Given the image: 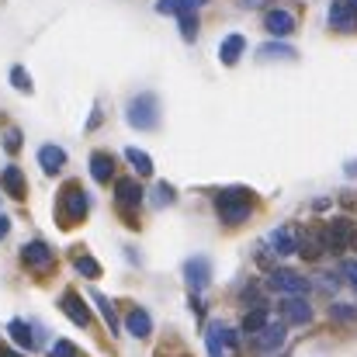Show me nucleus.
Here are the masks:
<instances>
[{
	"label": "nucleus",
	"mask_w": 357,
	"mask_h": 357,
	"mask_svg": "<svg viewBox=\"0 0 357 357\" xmlns=\"http://www.w3.org/2000/svg\"><path fill=\"white\" fill-rule=\"evenodd\" d=\"M354 3H357V0H354Z\"/></svg>",
	"instance_id": "nucleus-39"
},
{
	"label": "nucleus",
	"mask_w": 357,
	"mask_h": 357,
	"mask_svg": "<svg viewBox=\"0 0 357 357\" xmlns=\"http://www.w3.org/2000/svg\"><path fill=\"white\" fill-rule=\"evenodd\" d=\"M7 330H10V337H14V344H21V347H28V351H31V347L38 344V340L31 337V326H28L24 319H14V323H10Z\"/></svg>",
	"instance_id": "nucleus-23"
},
{
	"label": "nucleus",
	"mask_w": 357,
	"mask_h": 357,
	"mask_svg": "<svg viewBox=\"0 0 357 357\" xmlns=\"http://www.w3.org/2000/svg\"><path fill=\"white\" fill-rule=\"evenodd\" d=\"M21 260H24L31 271H49V267H52V250H49L42 239H31V243H24Z\"/></svg>",
	"instance_id": "nucleus-9"
},
{
	"label": "nucleus",
	"mask_w": 357,
	"mask_h": 357,
	"mask_svg": "<svg viewBox=\"0 0 357 357\" xmlns=\"http://www.w3.org/2000/svg\"><path fill=\"white\" fill-rule=\"evenodd\" d=\"M260 56H264V59H295V49H291V45H281V42H267V45L260 49Z\"/></svg>",
	"instance_id": "nucleus-26"
},
{
	"label": "nucleus",
	"mask_w": 357,
	"mask_h": 357,
	"mask_svg": "<svg viewBox=\"0 0 357 357\" xmlns=\"http://www.w3.org/2000/svg\"><path fill=\"white\" fill-rule=\"evenodd\" d=\"M10 233V219L7 215H0V236H7Z\"/></svg>",
	"instance_id": "nucleus-36"
},
{
	"label": "nucleus",
	"mask_w": 357,
	"mask_h": 357,
	"mask_svg": "<svg viewBox=\"0 0 357 357\" xmlns=\"http://www.w3.org/2000/svg\"><path fill=\"white\" fill-rule=\"evenodd\" d=\"M125 156H128V163L135 167V174H139V177H149V174H153V160H149V153H142V149L128 146V149H125Z\"/></svg>",
	"instance_id": "nucleus-22"
},
{
	"label": "nucleus",
	"mask_w": 357,
	"mask_h": 357,
	"mask_svg": "<svg viewBox=\"0 0 357 357\" xmlns=\"http://www.w3.org/2000/svg\"><path fill=\"white\" fill-rule=\"evenodd\" d=\"M243 49H246V38H243V35H226L222 45H219V59H222V66H236L239 56H243Z\"/></svg>",
	"instance_id": "nucleus-16"
},
{
	"label": "nucleus",
	"mask_w": 357,
	"mask_h": 357,
	"mask_svg": "<svg viewBox=\"0 0 357 357\" xmlns=\"http://www.w3.org/2000/svg\"><path fill=\"white\" fill-rule=\"evenodd\" d=\"M281 316H284V326H305V323H312V305L302 295H295V298L281 302Z\"/></svg>",
	"instance_id": "nucleus-8"
},
{
	"label": "nucleus",
	"mask_w": 357,
	"mask_h": 357,
	"mask_svg": "<svg viewBox=\"0 0 357 357\" xmlns=\"http://www.w3.org/2000/svg\"><path fill=\"white\" fill-rule=\"evenodd\" d=\"M0 188L10 195V198H24L28 195V184H24V174H21V167H3L0 170Z\"/></svg>",
	"instance_id": "nucleus-15"
},
{
	"label": "nucleus",
	"mask_w": 357,
	"mask_h": 357,
	"mask_svg": "<svg viewBox=\"0 0 357 357\" xmlns=\"http://www.w3.org/2000/svg\"><path fill=\"white\" fill-rule=\"evenodd\" d=\"M298 253H302L305 260H319V257L326 253V243H323V233L309 229L305 236H298Z\"/></svg>",
	"instance_id": "nucleus-18"
},
{
	"label": "nucleus",
	"mask_w": 357,
	"mask_h": 357,
	"mask_svg": "<svg viewBox=\"0 0 357 357\" xmlns=\"http://www.w3.org/2000/svg\"><path fill=\"white\" fill-rule=\"evenodd\" d=\"M330 28H337V31H354L357 28L354 0H333V3H330Z\"/></svg>",
	"instance_id": "nucleus-7"
},
{
	"label": "nucleus",
	"mask_w": 357,
	"mask_h": 357,
	"mask_svg": "<svg viewBox=\"0 0 357 357\" xmlns=\"http://www.w3.org/2000/svg\"><path fill=\"white\" fill-rule=\"evenodd\" d=\"M59 309H63V312H66V316H70L77 326H87V323H91V309L84 305V298H80L77 291H66V295L59 298Z\"/></svg>",
	"instance_id": "nucleus-14"
},
{
	"label": "nucleus",
	"mask_w": 357,
	"mask_h": 357,
	"mask_svg": "<svg viewBox=\"0 0 357 357\" xmlns=\"http://www.w3.org/2000/svg\"><path fill=\"white\" fill-rule=\"evenodd\" d=\"M125 330L132 333V337H149L153 333V319H149V312L146 309H132L128 316H125Z\"/></svg>",
	"instance_id": "nucleus-17"
},
{
	"label": "nucleus",
	"mask_w": 357,
	"mask_h": 357,
	"mask_svg": "<svg viewBox=\"0 0 357 357\" xmlns=\"http://www.w3.org/2000/svg\"><path fill=\"white\" fill-rule=\"evenodd\" d=\"M177 195H174V188L170 184H156V205H170Z\"/></svg>",
	"instance_id": "nucleus-34"
},
{
	"label": "nucleus",
	"mask_w": 357,
	"mask_h": 357,
	"mask_svg": "<svg viewBox=\"0 0 357 357\" xmlns=\"http://www.w3.org/2000/svg\"><path fill=\"white\" fill-rule=\"evenodd\" d=\"M330 316H333L337 323H354V319H357V305L337 302V305H330Z\"/></svg>",
	"instance_id": "nucleus-28"
},
{
	"label": "nucleus",
	"mask_w": 357,
	"mask_h": 357,
	"mask_svg": "<svg viewBox=\"0 0 357 357\" xmlns=\"http://www.w3.org/2000/svg\"><path fill=\"white\" fill-rule=\"evenodd\" d=\"M347 174H351V177H357V160H351V163H347Z\"/></svg>",
	"instance_id": "nucleus-37"
},
{
	"label": "nucleus",
	"mask_w": 357,
	"mask_h": 357,
	"mask_svg": "<svg viewBox=\"0 0 357 357\" xmlns=\"http://www.w3.org/2000/svg\"><path fill=\"white\" fill-rule=\"evenodd\" d=\"M264 28H267L274 38H284V35H291V31H295V17H291V10H284V7H274V10H267V17H264Z\"/></svg>",
	"instance_id": "nucleus-12"
},
{
	"label": "nucleus",
	"mask_w": 357,
	"mask_h": 357,
	"mask_svg": "<svg viewBox=\"0 0 357 357\" xmlns=\"http://www.w3.org/2000/svg\"><path fill=\"white\" fill-rule=\"evenodd\" d=\"M10 84H14L21 94H31V77L24 73V66H10Z\"/></svg>",
	"instance_id": "nucleus-30"
},
{
	"label": "nucleus",
	"mask_w": 357,
	"mask_h": 357,
	"mask_svg": "<svg viewBox=\"0 0 357 357\" xmlns=\"http://www.w3.org/2000/svg\"><path fill=\"white\" fill-rule=\"evenodd\" d=\"M267 284H271L278 295H288V298H295V295L305 298V291H309V278H302V274H295V271H274V274L267 278Z\"/></svg>",
	"instance_id": "nucleus-6"
},
{
	"label": "nucleus",
	"mask_w": 357,
	"mask_h": 357,
	"mask_svg": "<svg viewBox=\"0 0 357 357\" xmlns=\"http://www.w3.org/2000/svg\"><path fill=\"white\" fill-rule=\"evenodd\" d=\"M91 298H94V302H98V309H101V316H105V323H108V326H112V330H115V326H119V319H115V305H112V302H108V298H105V295H98V291H94V295H91Z\"/></svg>",
	"instance_id": "nucleus-31"
},
{
	"label": "nucleus",
	"mask_w": 357,
	"mask_h": 357,
	"mask_svg": "<svg viewBox=\"0 0 357 357\" xmlns=\"http://www.w3.org/2000/svg\"><path fill=\"white\" fill-rule=\"evenodd\" d=\"M267 246H271V253H278V257L298 253V233H295L291 226H281V229H274V233L267 236Z\"/></svg>",
	"instance_id": "nucleus-11"
},
{
	"label": "nucleus",
	"mask_w": 357,
	"mask_h": 357,
	"mask_svg": "<svg viewBox=\"0 0 357 357\" xmlns=\"http://www.w3.org/2000/svg\"><path fill=\"white\" fill-rule=\"evenodd\" d=\"M222 330H226L222 323H212L208 326V354L212 357H226V351H222V344H226L222 340Z\"/></svg>",
	"instance_id": "nucleus-25"
},
{
	"label": "nucleus",
	"mask_w": 357,
	"mask_h": 357,
	"mask_svg": "<svg viewBox=\"0 0 357 357\" xmlns=\"http://www.w3.org/2000/svg\"><path fill=\"white\" fill-rule=\"evenodd\" d=\"M264 326H267V309H264V305H257L253 312H246V319H243V333H253V337H257Z\"/></svg>",
	"instance_id": "nucleus-24"
},
{
	"label": "nucleus",
	"mask_w": 357,
	"mask_h": 357,
	"mask_svg": "<svg viewBox=\"0 0 357 357\" xmlns=\"http://www.w3.org/2000/svg\"><path fill=\"white\" fill-rule=\"evenodd\" d=\"M181 35H184V42H195L198 38V14L191 10V14H181Z\"/></svg>",
	"instance_id": "nucleus-29"
},
{
	"label": "nucleus",
	"mask_w": 357,
	"mask_h": 357,
	"mask_svg": "<svg viewBox=\"0 0 357 357\" xmlns=\"http://www.w3.org/2000/svg\"><path fill=\"white\" fill-rule=\"evenodd\" d=\"M115 191H119V205H121V212H125V222L135 229L139 222H135L132 208L142 205V188H139V181H135V177H121V181H115Z\"/></svg>",
	"instance_id": "nucleus-5"
},
{
	"label": "nucleus",
	"mask_w": 357,
	"mask_h": 357,
	"mask_svg": "<svg viewBox=\"0 0 357 357\" xmlns=\"http://www.w3.org/2000/svg\"><path fill=\"white\" fill-rule=\"evenodd\" d=\"M112 167H115L112 153H105V149L91 153V174H94V181H98V184H108V181H112Z\"/></svg>",
	"instance_id": "nucleus-20"
},
{
	"label": "nucleus",
	"mask_w": 357,
	"mask_h": 357,
	"mask_svg": "<svg viewBox=\"0 0 357 357\" xmlns=\"http://www.w3.org/2000/svg\"><path fill=\"white\" fill-rule=\"evenodd\" d=\"M284 337H288L284 323H267V326L253 337V344H257V351L271 354V351H281V347H284Z\"/></svg>",
	"instance_id": "nucleus-10"
},
{
	"label": "nucleus",
	"mask_w": 357,
	"mask_h": 357,
	"mask_svg": "<svg viewBox=\"0 0 357 357\" xmlns=\"http://www.w3.org/2000/svg\"><path fill=\"white\" fill-rule=\"evenodd\" d=\"M215 212H219V219H222L226 226H239V222L250 219L253 198H250V191H243V188H229V191L215 195Z\"/></svg>",
	"instance_id": "nucleus-1"
},
{
	"label": "nucleus",
	"mask_w": 357,
	"mask_h": 357,
	"mask_svg": "<svg viewBox=\"0 0 357 357\" xmlns=\"http://www.w3.org/2000/svg\"><path fill=\"white\" fill-rule=\"evenodd\" d=\"M38 167H42L45 174H56V170L66 167V153H63L59 146H42V149H38Z\"/></svg>",
	"instance_id": "nucleus-19"
},
{
	"label": "nucleus",
	"mask_w": 357,
	"mask_h": 357,
	"mask_svg": "<svg viewBox=\"0 0 357 357\" xmlns=\"http://www.w3.org/2000/svg\"><path fill=\"white\" fill-rule=\"evenodd\" d=\"M73 267H77L80 274H87V278H101V264H98L94 257H87V253H77V257H73Z\"/></svg>",
	"instance_id": "nucleus-27"
},
{
	"label": "nucleus",
	"mask_w": 357,
	"mask_h": 357,
	"mask_svg": "<svg viewBox=\"0 0 357 357\" xmlns=\"http://www.w3.org/2000/svg\"><path fill=\"white\" fill-rule=\"evenodd\" d=\"M160 105H156V94H139V98H132V105H128V125L132 128H156L160 125V112H156Z\"/></svg>",
	"instance_id": "nucleus-3"
},
{
	"label": "nucleus",
	"mask_w": 357,
	"mask_h": 357,
	"mask_svg": "<svg viewBox=\"0 0 357 357\" xmlns=\"http://www.w3.org/2000/svg\"><path fill=\"white\" fill-rule=\"evenodd\" d=\"M0 357H21V354H10V351H0Z\"/></svg>",
	"instance_id": "nucleus-38"
},
{
	"label": "nucleus",
	"mask_w": 357,
	"mask_h": 357,
	"mask_svg": "<svg viewBox=\"0 0 357 357\" xmlns=\"http://www.w3.org/2000/svg\"><path fill=\"white\" fill-rule=\"evenodd\" d=\"M49 354H52V357H77V347H73L70 340H56Z\"/></svg>",
	"instance_id": "nucleus-33"
},
{
	"label": "nucleus",
	"mask_w": 357,
	"mask_h": 357,
	"mask_svg": "<svg viewBox=\"0 0 357 357\" xmlns=\"http://www.w3.org/2000/svg\"><path fill=\"white\" fill-rule=\"evenodd\" d=\"M3 149H7V153H17V149H21V132H17V128H7V132H3Z\"/></svg>",
	"instance_id": "nucleus-32"
},
{
	"label": "nucleus",
	"mask_w": 357,
	"mask_h": 357,
	"mask_svg": "<svg viewBox=\"0 0 357 357\" xmlns=\"http://www.w3.org/2000/svg\"><path fill=\"white\" fill-rule=\"evenodd\" d=\"M340 271H344V278L351 281V288H357V260H344Z\"/></svg>",
	"instance_id": "nucleus-35"
},
{
	"label": "nucleus",
	"mask_w": 357,
	"mask_h": 357,
	"mask_svg": "<svg viewBox=\"0 0 357 357\" xmlns=\"http://www.w3.org/2000/svg\"><path fill=\"white\" fill-rule=\"evenodd\" d=\"M87 208H91L87 191H84L80 184H66L63 195H59V219H63V226H77V222H84Z\"/></svg>",
	"instance_id": "nucleus-2"
},
{
	"label": "nucleus",
	"mask_w": 357,
	"mask_h": 357,
	"mask_svg": "<svg viewBox=\"0 0 357 357\" xmlns=\"http://www.w3.org/2000/svg\"><path fill=\"white\" fill-rule=\"evenodd\" d=\"M205 0H156V10L160 14H191V10H198Z\"/></svg>",
	"instance_id": "nucleus-21"
},
{
	"label": "nucleus",
	"mask_w": 357,
	"mask_h": 357,
	"mask_svg": "<svg viewBox=\"0 0 357 357\" xmlns=\"http://www.w3.org/2000/svg\"><path fill=\"white\" fill-rule=\"evenodd\" d=\"M351 239H354V226H351V219H333V222H326V229H323L326 253L340 257V253L351 246Z\"/></svg>",
	"instance_id": "nucleus-4"
},
{
	"label": "nucleus",
	"mask_w": 357,
	"mask_h": 357,
	"mask_svg": "<svg viewBox=\"0 0 357 357\" xmlns=\"http://www.w3.org/2000/svg\"><path fill=\"white\" fill-rule=\"evenodd\" d=\"M184 274H188V284L198 291V288H205L208 281H212V264H208V257H191L188 264H184Z\"/></svg>",
	"instance_id": "nucleus-13"
}]
</instances>
